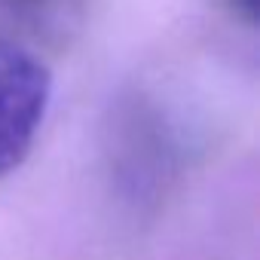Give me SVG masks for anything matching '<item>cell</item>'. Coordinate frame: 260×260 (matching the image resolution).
Instances as JSON below:
<instances>
[{
    "instance_id": "cell-2",
    "label": "cell",
    "mask_w": 260,
    "mask_h": 260,
    "mask_svg": "<svg viewBox=\"0 0 260 260\" xmlns=\"http://www.w3.org/2000/svg\"><path fill=\"white\" fill-rule=\"evenodd\" d=\"M245 7H248V16L254 19V13H257V0H245Z\"/></svg>"
},
{
    "instance_id": "cell-1",
    "label": "cell",
    "mask_w": 260,
    "mask_h": 260,
    "mask_svg": "<svg viewBox=\"0 0 260 260\" xmlns=\"http://www.w3.org/2000/svg\"><path fill=\"white\" fill-rule=\"evenodd\" d=\"M49 89L52 77L40 58L0 40V175L28 156L49 104Z\"/></svg>"
}]
</instances>
